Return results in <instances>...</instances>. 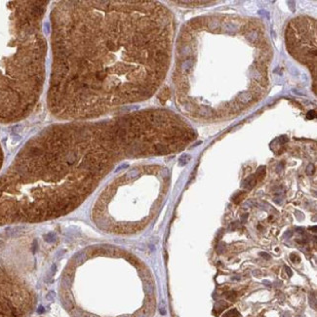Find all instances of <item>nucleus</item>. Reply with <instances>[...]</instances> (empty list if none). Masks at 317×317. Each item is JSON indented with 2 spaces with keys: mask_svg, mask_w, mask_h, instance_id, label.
Masks as SVG:
<instances>
[{
  "mask_svg": "<svg viewBox=\"0 0 317 317\" xmlns=\"http://www.w3.org/2000/svg\"><path fill=\"white\" fill-rule=\"evenodd\" d=\"M139 113L46 128L0 176V225L54 219L76 208L123 150L147 152Z\"/></svg>",
  "mask_w": 317,
  "mask_h": 317,
  "instance_id": "nucleus-2",
  "label": "nucleus"
},
{
  "mask_svg": "<svg viewBox=\"0 0 317 317\" xmlns=\"http://www.w3.org/2000/svg\"><path fill=\"white\" fill-rule=\"evenodd\" d=\"M306 118L309 119V120H311V119L315 118V111H313V110L308 111V112H307V115H306Z\"/></svg>",
  "mask_w": 317,
  "mask_h": 317,
  "instance_id": "nucleus-17",
  "label": "nucleus"
},
{
  "mask_svg": "<svg viewBox=\"0 0 317 317\" xmlns=\"http://www.w3.org/2000/svg\"><path fill=\"white\" fill-rule=\"evenodd\" d=\"M248 35H249L248 39L250 40L251 42H255V41H257L258 38H259V34H258L257 30H252V31H250V33H249Z\"/></svg>",
  "mask_w": 317,
  "mask_h": 317,
  "instance_id": "nucleus-10",
  "label": "nucleus"
},
{
  "mask_svg": "<svg viewBox=\"0 0 317 317\" xmlns=\"http://www.w3.org/2000/svg\"><path fill=\"white\" fill-rule=\"evenodd\" d=\"M47 1H0V123L32 111L42 94Z\"/></svg>",
  "mask_w": 317,
  "mask_h": 317,
  "instance_id": "nucleus-3",
  "label": "nucleus"
},
{
  "mask_svg": "<svg viewBox=\"0 0 317 317\" xmlns=\"http://www.w3.org/2000/svg\"><path fill=\"white\" fill-rule=\"evenodd\" d=\"M256 183H257V180H256L255 176L252 175V176L246 178L243 181H242L241 186L243 188H245V190H252V188L255 186Z\"/></svg>",
  "mask_w": 317,
  "mask_h": 317,
  "instance_id": "nucleus-7",
  "label": "nucleus"
},
{
  "mask_svg": "<svg viewBox=\"0 0 317 317\" xmlns=\"http://www.w3.org/2000/svg\"><path fill=\"white\" fill-rule=\"evenodd\" d=\"M238 315H239V313L236 311L235 309H233V310H230L229 312H227L225 315V317H235V316H238Z\"/></svg>",
  "mask_w": 317,
  "mask_h": 317,
  "instance_id": "nucleus-14",
  "label": "nucleus"
},
{
  "mask_svg": "<svg viewBox=\"0 0 317 317\" xmlns=\"http://www.w3.org/2000/svg\"><path fill=\"white\" fill-rule=\"evenodd\" d=\"M234 29H235V25L233 23H227L225 25V30L227 32H231V31H234Z\"/></svg>",
  "mask_w": 317,
  "mask_h": 317,
  "instance_id": "nucleus-13",
  "label": "nucleus"
},
{
  "mask_svg": "<svg viewBox=\"0 0 317 317\" xmlns=\"http://www.w3.org/2000/svg\"><path fill=\"white\" fill-rule=\"evenodd\" d=\"M244 192H238V193H236L234 196L232 197V200L235 202V203H239V202H241V200L243 199L244 197Z\"/></svg>",
  "mask_w": 317,
  "mask_h": 317,
  "instance_id": "nucleus-12",
  "label": "nucleus"
},
{
  "mask_svg": "<svg viewBox=\"0 0 317 317\" xmlns=\"http://www.w3.org/2000/svg\"><path fill=\"white\" fill-rule=\"evenodd\" d=\"M260 255H261V256H262V258H265V259H266V260H270V256H269L268 254H266V253L261 252V253H260Z\"/></svg>",
  "mask_w": 317,
  "mask_h": 317,
  "instance_id": "nucleus-20",
  "label": "nucleus"
},
{
  "mask_svg": "<svg viewBox=\"0 0 317 317\" xmlns=\"http://www.w3.org/2000/svg\"><path fill=\"white\" fill-rule=\"evenodd\" d=\"M224 250H225V245L224 244H220L218 246V253L221 254L222 252H224Z\"/></svg>",
  "mask_w": 317,
  "mask_h": 317,
  "instance_id": "nucleus-19",
  "label": "nucleus"
},
{
  "mask_svg": "<svg viewBox=\"0 0 317 317\" xmlns=\"http://www.w3.org/2000/svg\"><path fill=\"white\" fill-rule=\"evenodd\" d=\"M50 20L53 60L47 100L60 120L94 118L126 104L114 55L160 43L171 33L167 11L153 2L60 1Z\"/></svg>",
  "mask_w": 317,
  "mask_h": 317,
  "instance_id": "nucleus-1",
  "label": "nucleus"
},
{
  "mask_svg": "<svg viewBox=\"0 0 317 317\" xmlns=\"http://www.w3.org/2000/svg\"><path fill=\"white\" fill-rule=\"evenodd\" d=\"M247 217H248V215H244V216H243V220H242V221H243V222H244V221H246V220H247Z\"/></svg>",
  "mask_w": 317,
  "mask_h": 317,
  "instance_id": "nucleus-26",
  "label": "nucleus"
},
{
  "mask_svg": "<svg viewBox=\"0 0 317 317\" xmlns=\"http://www.w3.org/2000/svg\"><path fill=\"white\" fill-rule=\"evenodd\" d=\"M235 295H236V294H235L234 292H230V293H229V294H228V296H227V298H228L229 300H233V299L235 298Z\"/></svg>",
  "mask_w": 317,
  "mask_h": 317,
  "instance_id": "nucleus-21",
  "label": "nucleus"
},
{
  "mask_svg": "<svg viewBox=\"0 0 317 317\" xmlns=\"http://www.w3.org/2000/svg\"><path fill=\"white\" fill-rule=\"evenodd\" d=\"M3 164V151H2V147L0 145V169H1Z\"/></svg>",
  "mask_w": 317,
  "mask_h": 317,
  "instance_id": "nucleus-18",
  "label": "nucleus"
},
{
  "mask_svg": "<svg viewBox=\"0 0 317 317\" xmlns=\"http://www.w3.org/2000/svg\"><path fill=\"white\" fill-rule=\"evenodd\" d=\"M252 100H253V97H252V93L250 91L241 92V93H239V95L237 97L238 102L241 103V104H244V105L249 104Z\"/></svg>",
  "mask_w": 317,
  "mask_h": 317,
  "instance_id": "nucleus-6",
  "label": "nucleus"
},
{
  "mask_svg": "<svg viewBox=\"0 0 317 317\" xmlns=\"http://www.w3.org/2000/svg\"><path fill=\"white\" fill-rule=\"evenodd\" d=\"M193 65V60H185L183 63H181V71H185V72H187V71H190L191 69V67Z\"/></svg>",
  "mask_w": 317,
  "mask_h": 317,
  "instance_id": "nucleus-8",
  "label": "nucleus"
},
{
  "mask_svg": "<svg viewBox=\"0 0 317 317\" xmlns=\"http://www.w3.org/2000/svg\"><path fill=\"white\" fill-rule=\"evenodd\" d=\"M190 160V155H187V154L181 155V157L180 158V165H181V166H185Z\"/></svg>",
  "mask_w": 317,
  "mask_h": 317,
  "instance_id": "nucleus-11",
  "label": "nucleus"
},
{
  "mask_svg": "<svg viewBox=\"0 0 317 317\" xmlns=\"http://www.w3.org/2000/svg\"><path fill=\"white\" fill-rule=\"evenodd\" d=\"M310 229H311V230H313L314 232L316 231V226H314V227H310Z\"/></svg>",
  "mask_w": 317,
  "mask_h": 317,
  "instance_id": "nucleus-27",
  "label": "nucleus"
},
{
  "mask_svg": "<svg viewBox=\"0 0 317 317\" xmlns=\"http://www.w3.org/2000/svg\"><path fill=\"white\" fill-rule=\"evenodd\" d=\"M314 173V166L312 164H309L306 168V174L309 175V176H311V175H313Z\"/></svg>",
  "mask_w": 317,
  "mask_h": 317,
  "instance_id": "nucleus-15",
  "label": "nucleus"
},
{
  "mask_svg": "<svg viewBox=\"0 0 317 317\" xmlns=\"http://www.w3.org/2000/svg\"><path fill=\"white\" fill-rule=\"evenodd\" d=\"M266 166H260L258 168L257 172H256V175H255L256 180H262V179H264V177L266 176Z\"/></svg>",
  "mask_w": 317,
  "mask_h": 317,
  "instance_id": "nucleus-9",
  "label": "nucleus"
},
{
  "mask_svg": "<svg viewBox=\"0 0 317 317\" xmlns=\"http://www.w3.org/2000/svg\"><path fill=\"white\" fill-rule=\"evenodd\" d=\"M286 141H288V139L286 137H281L280 138V143L281 144H284V143H286Z\"/></svg>",
  "mask_w": 317,
  "mask_h": 317,
  "instance_id": "nucleus-22",
  "label": "nucleus"
},
{
  "mask_svg": "<svg viewBox=\"0 0 317 317\" xmlns=\"http://www.w3.org/2000/svg\"><path fill=\"white\" fill-rule=\"evenodd\" d=\"M285 269H286L287 273H288L290 276H291V275H292V270H291V268H289L288 266H285Z\"/></svg>",
  "mask_w": 317,
  "mask_h": 317,
  "instance_id": "nucleus-23",
  "label": "nucleus"
},
{
  "mask_svg": "<svg viewBox=\"0 0 317 317\" xmlns=\"http://www.w3.org/2000/svg\"><path fill=\"white\" fill-rule=\"evenodd\" d=\"M198 114H200V116L204 118H210L214 114H217V112L215 111V109H211V107L203 105L198 109Z\"/></svg>",
  "mask_w": 317,
  "mask_h": 317,
  "instance_id": "nucleus-5",
  "label": "nucleus"
},
{
  "mask_svg": "<svg viewBox=\"0 0 317 317\" xmlns=\"http://www.w3.org/2000/svg\"><path fill=\"white\" fill-rule=\"evenodd\" d=\"M296 230L298 231V232H301V233H302L303 231H305V229H303L302 227H297Z\"/></svg>",
  "mask_w": 317,
  "mask_h": 317,
  "instance_id": "nucleus-25",
  "label": "nucleus"
},
{
  "mask_svg": "<svg viewBox=\"0 0 317 317\" xmlns=\"http://www.w3.org/2000/svg\"><path fill=\"white\" fill-rule=\"evenodd\" d=\"M31 296L21 282L0 273V317H19L29 310Z\"/></svg>",
  "mask_w": 317,
  "mask_h": 317,
  "instance_id": "nucleus-4",
  "label": "nucleus"
},
{
  "mask_svg": "<svg viewBox=\"0 0 317 317\" xmlns=\"http://www.w3.org/2000/svg\"><path fill=\"white\" fill-rule=\"evenodd\" d=\"M230 229H235L236 227H237V222H233V224L230 225Z\"/></svg>",
  "mask_w": 317,
  "mask_h": 317,
  "instance_id": "nucleus-24",
  "label": "nucleus"
},
{
  "mask_svg": "<svg viewBox=\"0 0 317 317\" xmlns=\"http://www.w3.org/2000/svg\"><path fill=\"white\" fill-rule=\"evenodd\" d=\"M290 259H291V261H292L293 262H297V261H301V259H300L299 256H298V255H295V254H292V255H291V257H290Z\"/></svg>",
  "mask_w": 317,
  "mask_h": 317,
  "instance_id": "nucleus-16",
  "label": "nucleus"
}]
</instances>
